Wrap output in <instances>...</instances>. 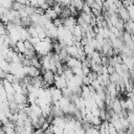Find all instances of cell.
Instances as JSON below:
<instances>
[{
  "label": "cell",
  "mask_w": 134,
  "mask_h": 134,
  "mask_svg": "<svg viewBox=\"0 0 134 134\" xmlns=\"http://www.w3.org/2000/svg\"><path fill=\"white\" fill-rule=\"evenodd\" d=\"M90 95H91V93H90L89 85L83 84V85H82V93H81V96H83V97H88V96H90Z\"/></svg>",
  "instance_id": "7"
},
{
  "label": "cell",
  "mask_w": 134,
  "mask_h": 134,
  "mask_svg": "<svg viewBox=\"0 0 134 134\" xmlns=\"http://www.w3.org/2000/svg\"><path fill=\"white\" fill-rule=\"evenodd\" d=\"M16 46H17V48H18L19 52L25 53V51H26V47H25V43H24V40L20 39L19 41H17V43H16Z\"/></svg>",
  "instance_id": "6"
},
{
  "label": "cell",
  "mask_w": 134,
  "mask_h": 134,
  "mask_svg": "<svg viewBox=\"0 0 134 134\" xmlns=\"http://www.w3.org/2000/svg\"><path fill=\"white\" fill-rule=\"evenodd\" d=\"M42 75H43V80H44L45 82H47L50 86L54 85V82H55V73H54L52 70L47 69V70H45V71L42 73Z\"/></svg>",
  "instance_id": "1"
},
{
  "label": "cell",
  "mask_w": 134,
  "mask_h": 134,
  "mask_svg": "<svg viewBox=\"0 0 134 134\" xmlns=\"http://www.w3.org/2000/svg\"><path fill=\"white\" fill-rule=\"evenodd\" d=\"M61 90H62V93H63L64 96H70L71 93H72V91H71V89L69 87H64Z\"/></svg>",
  "instance_id": "8"
},
{
  "label": "cell",
  "mask_w": 134,
  "mask_h": 134,
  "mask_svg": "<svg viewBox=\"0 0 134 134\" xmlns=\"http://www.w3.org/2000/svg\"><path fill=\"white\" fill-rule=\"evenodd\" d=\"M45 15H46V17H47L48 19H50V20H53V19H55V18L59 17V14H58L52 7L47 8V9L45 10Z\"/></svg>",
  "instance_id": "3"
},
{
  "label": "cell",
  "mask_w": 134,
  "mask_h": 134,
  "mask_svg": "<svg viewBox=\"0 0 134 134\" xmlns=\"http://www.w3.org/2000/svg\"><path fill=\"white\" fill-rule=\"evenodd\" d=\"M112 109L116 112V113H119L121 111V105H120V100L118 97H116L115 99H113V104H112Z\"/></svg>",
  "instance_id": "5"
},
{
  "label": "cell",
  "mask_w": 134,
  "mask_h": 134,
  "mask_svg": "<svg viewBox=\"0 0 134 134\" xmlns=\"http://www.w3.org/2000/svg\"><path fill=\"white\" fill-rule=\"evenodd\" d=\"M15 99L18 104H21V103H27V95L26 94H23V93H19V92H16L15 93Z\"/></svg>",
  "instance_id": "4"
},
{
  "label": "cell",
  "mask_w": 134,
  "mask_h": 134,
  "mask_svg": "<svg viewBox=\"0 0 134 134\" xmlns=\"http://www.w3.org/2000/svg\"><path fill=\"white\" fill-rule=\"evenodd\" d=\"M91 71V68L89 66H83V74L84 75H88Z\"/></svg>",
  "instance_id": "9"
},
{
  "label": "cell",
  "mask_w": 134,
  "mask_h": 134,
  "mask_svg": "<svg viewBox=\"0 0 134 134\" xmlns=\"http://www.w3.org/2000/svg\"><path fill=\"white\" fill-rule=\"evenodd\" d=\"M108 72H109V74H112V73H114L115 72V67L113 66V65H108Z\"/></svg>",
  "instance_id": "11"
},
{
  "label": "cell",
  "mask_w": 134,
  "mask_h": 134,
  "mask_svg": "<svg viewBox=\"0 0 134 134\" xmlns=\"http://www.w3.org/2000/svg\"><path fill=\"white\" fill-rule=\"evenodd\" d=\"M36 13H37V14H39L40 16H42V15H44V14H45V10H44L41 6H38V7H36Z\"/></svg>",
  "instance_id": "10"
},
{
  "label": "cell",
  "mask_w": 134,
  "mask_h": 134,
  "mask_svg": "<svg viewBox=\"0 0 134 134\" xmlns=\"http://www.w3.org/2000/svg\"><path fill=\"white\" fill-rule=\"evenodd\" d=\"M118 16H119V18L120 19H122L125 22H128L130 19H131V17H130V13H129V10H128V8L127 7H125L124 5L121 6V7H119V9H118Z\"/></svg>",
  "instance_id": "2"
}]
</instances>
